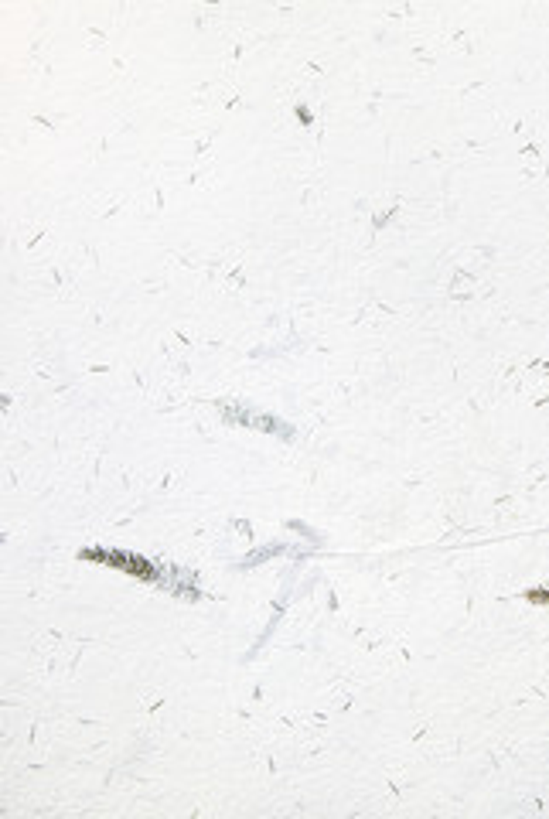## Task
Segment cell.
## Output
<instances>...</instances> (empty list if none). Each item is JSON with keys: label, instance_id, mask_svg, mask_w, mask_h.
<instances>
[{"label": "cell", "instance_id": "1", "mask_svg": "<svg viewBox=\"0 0 549 819\" xmlns=\"http://www.w3.org/2000/svg\"><path fill=\"white\" fill-rule=\"evenodd\" d=\"M82 560H89V564H106L113 570H120V574H130V577H140V581H168V577L157 570L151 560H144L140 553H123V550H106V546H86V550L79 553Z\"/></svg>", "mask_w": 549, "mask_h": 819}, {"label": "cell", "instance_id": "2", "mask_svg": "<svg viewBox=\"0 0 549 819\" xmlns=\"http://www.w3.org/2000/svg\"><path fill=\"white\" fill-rule=\"evenodd\" d=\"M529 601H549V591H529Z\"/></svg>", "mask_w": 549, "mask_h": 819}]
</instances>
